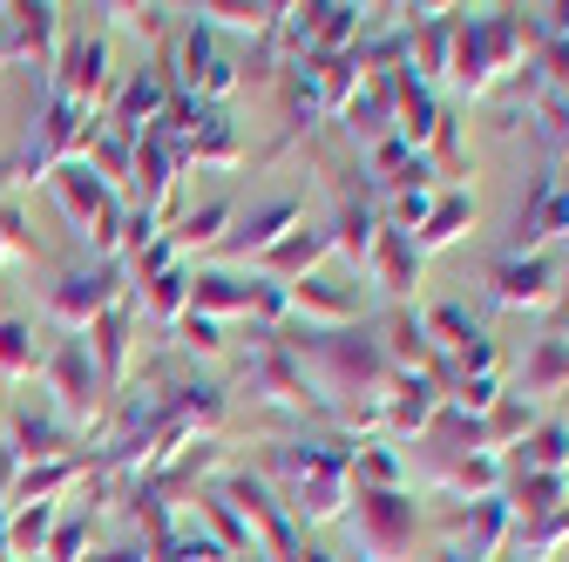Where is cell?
<instances>
[{"label": "cell", "instance_id": "f546056e", "mask_svg": "<svg viewBox=\"0 0 569 562\" xmlns=\"http://www.w3.org/2000/svg\"><path fill=\"white\" fill-rule=\"evenodd\" d=\"M435 488H448V495H468V502L502 495V454H461Z\"/></svg>", "mask_w": 569, "mask_h": 562}, {"label": "cell", "instance_id": "ee69618b", "mask_svg": "<svg viewBox=\"0 0 569 562\" xmlns=\"http://www.w3.org/2000/svg\"><path fill=\"white\" fill-rule=\"evenodd\" d=\"M14 61V48H8V28H0V68H8Z\"/></svg>", "mask_w": 569, "mask_h": 562}, {"label": "cell", "instance_id": "3957f363", "mask_svg": "<svg viewBox=\"0 0 569 562\" xmlns=\"http://www.w3.org/2000/svg\"><path fill=\"white\" fill-rule=\"evenodd\" d=\"M218 502L238 515L244 542H251L264 562H299V549H306V542H299L292 515H284V502L271 495L258 474H224V481H218Z\"/></svg>", "mask_w": 569, "mask_h": 562}, {"label": "cell", "instance_id": "44dd1931", "mask_svg": "<svg viewBox=\"0 0 569 562\" xmlns=\"http://www.w3.org/2000/svg\"><path fill=\"white\" fill-rule=\"evenodd\" d=\"M68 448V420L54 413V407H21L14 413V441H8V454H21V461H54Z\"/></svg>", "mask_w": 569, "mask_h": 562}, {"label": "cell", "instance_id": "9a60e30c", "mask_svg": "<svg viewBox=\"0 0 569 562\" xmlns=\"http://www.w3.org/2000/svg\"><path fill=\"white\" fill-rule=\"evenodd\" d=\"M292 224H299V197H278V203L258 210V218H244L238 238H224V251L231 258H271L284 238H292Z\"/></svg>", "mask_w": 569, "mask_h": 562}, {"label": "cell", "instance_id": "7a4b0ae2", "mask_svg": "<svg viewBox=\"0 0 569 562\" xmlns=\"http://www.w3.org/2000/svg\"><path fill=\"white\" fill-rule=\"evenodd\" d=\"M48 190H54V203L68 210V224H76L102 258L109 251H122V231H129V210H122V197L89 170V163H61L54 177H48Z\"/></svg>", "mask_w": 569, "mask_h": 562}, {"label": "cell", "instance_id": "b9f144b4", "mask_svg": "<svg viewBox=\"0 0 569 562\" xmlns=\"http://www.w3.org/2000/svg\"><path fill=\"white\" fill-rule=\"evenodd\" d=\"M96 562H150V542H122V549H102Z\"/></svg>", "mask_w": 569, "mask_h": 562}, {"label": "cell", "instance_id": "f1b7e54d", "mask_svg": "<svg viewBox=\"0 0 569 562\" xmlns=\"http://www.w3.org/2000/svg\"><path fill=\"white\" fill-rule=\"evenodd\" d=\"M529 434H536V407L516 400V393H502V400L481 413V448H488V454H502L509 441H529Z\"/></svg>", "mask_w": 569, "mask_h": 562}, {"label": "cell", "instance_id": "4dcf8cb0", "mask_svg": "<svg viewBox=\"0 0 569 562\" xmlns=\"http://www.w3.org/2000/svg\"><path fill=\"white\" fill-rule=\"evenodd\" d=\"M136 299H142V312H150L157 325H177V319L190 312V271H183V264L157 271V278H150V285H142Z\"/></svg>", "mask_w": 569, "mask_h": 562}, {"label": "cell", "instance_id": "52a82bcc", "mask_svg": "<svg viewBox=\"0 0 569 562\" xmlns=\"http://www.w3.org/2000/svg\"><path fill=\"white\" fill-rule=\"evenodd\" d=\"M41 380H48V407L76 428V420L89 413V400L102 393V380H96V360H89V345L82 339H61L54 353L41 360Z\"/></svg>", "mask_w": 569, "mask_h": 562}, {"label": "cell", "instance_id": "cb8c5ba5", "mask_svg": "<svg viewBox=\"0 0 569 562\" xmlns=\"http://www.w3.org/2000/svg\"><path fill=\"white\" fill-rule=\"evenodd\" d=\"M502 502H509L516 522H536V515H549V509L569 502V474H516L502 488Z\"/></svg>", "mask_w": 569, "mask_h": 562}, {"label": "cell", "instance_id": "f35d334b", "mask_svg": "<svg viewBox=\"0 0 569 562\" xmlns=\"http://www.w3.org/2000/svg\"><path fill=\"white\" fill-rule=\"evenodd\" d=\"M177 339L190 345V353H218V345H224L218 339V319H203V312H183L177 319Z\"/></svg>", "mask_w": 569, "mask_h": 562}, {"label": "cell", "instance_id": "ba28073f", "mask_svg": "<svg viewBox=\"0 0 569 562\" xmlns=\"http://www.w3.org/2000/svg\"><path fill=\"white\" fill-rule=\"evenodd\" d=\"M549 238H569V190H562L556 177H536V183H529V203L516 210L509 258H536Z\"/></svg>", "mask_w": 569, "mask_h": 562}, {"label": "cell", "instance_id": "4316f807", "mask_svg": "<svg viewBox=\"0 0 569 562\" xmlns=\"http://www.w3.org/2000/svg\"><path fill=\"white\" fill-rule=\"evenodd\" d=\"M278 89H284V122H292V129H284V143H292L299 129H312V122L326 116V102H319V76H312V61H292V68H284V76H278Z\"/></svg>", "mask_w": 569, "mask_h": 562}, {"label": "cell", "instance_id": "5b68a950", "mask_svg": "<svg viewBox=\"0 0 569 562\" xmlns=\"http://www.w3.org/2000/svg\"><path fill=\"white\" fill-rule=\"evenodd\" d=\"M122 292H129V278L116 271V264H96V271H68L61 285L48 292V319L54 325H68V332H89L109 305H122Z\"/></svg>", "mask_w": 569, "mask_h": 562}, {"label": "cell", "instance_id": "836d02e7", "mask_svg": "<svg viewBox=\"0 0 569 562\" xmlns=\"http://www.w3.org/2000/svg\"><path fill=\"white\" fill-rule=\"evenodd\" d=\"M420 325H427V345H435V353H441V345H448V353H468V345L481 339V325H475L461 305H435Z\"/></svg>", "mask_w": 569, "mask_h": 562}, {"label": "cell", "instance_id": "4fadbf2b", "mask_svg": "<svg viewBox=\"0 0 569 562\" xmlns=\"http://www.w3.org/2000/svg\"><path fill=\"white\" fill-rule=\"evenodd\" d=\"M129 325H136V312H129V299H122V305H109V312L82 332V345H89V360H96V380H102V387H122V367H129Z\"/></svg>", "mask_w": 569, "mask_h": 562}, {"label": "cell", "instance_id": "30bf717a", "mask_svg": "<svg viewBox=\"0 0 569 562\" xmlns=\"http://www.w3.org/2000/svg\"><path fill=\"white\" fill-rule=\"evenodd\" d=\"M170 109V76H157V68H136V76L116 82V109H109V129L122 136H142V129H157Z\"/></svg>", "mask_w": 569, "mask_h": 562}, {"label": "cell", "instance_id": "8d00e7d4", "mask_svg": "<svg viewBox=\"0 0 569 562\" xmlns=\"http://www.w3.org/2000/svg\"><path fill=\"white\" fill-rule=\"evenodd\" d=\"M360 488H400V454L387 448V441H373V448H360L352 454V468H346Z\"/></svg>", "mask_w": 569, "mask_h": 562}, {"label": "cell", "instance_id": "5bb4252c", "mask_svg": "<svg viewBox=\"0 0 569 562\" xmlns=\"http://www.w3.org/2000/svg\"><path fill=\"white\" fill-rule=\"evenodd\" d=\"M448 529H455V535H468V549H461V555L488 562V555H502V542H509L516 515H509V502H502V495H488V502H468Z\"/></svg>", "mask_w": 569, "mask_h": 562}, {"label": "cell", "instance_id": "ac0fdd59", "mask_svg": "<svg viewBox=\"0 0 569 562\" xmlns=\"http://www.w3.org/2000/svg\"><path fill=\"white\" fill-rule=\"evenodd\" d=\"M380 231H387V218H380V210L346 197V203H339V224H332L326 238H332V251H346V264H352V271H367V264H373V244H380Z\"/></svg>", "mask_w": 569, "mask_h": 562}, {"label": "cell", "instance_id": "7bdbcfd3", "mask_svg": "<svg viewBox=\"0 0 569 562\" xmlns=\"http://www.w3.org/2000/svg\"><path fill=\"white\" fill-rule=\"evenodd\" d=\"M299 562H332V555L326 549H299Z\"/></svg>", "mask_w": 569, "mask_h": 562}, {"label": "cell", "instance_id": "ffe728a7", "mask_svg": "<svg viewBox=\"0 0 569 562\" xmlns=\"http://www.w3.org/2000/svg\"><path fill=\"white\" fill-rule=\"evenodd\" d=\"M367 278L387 292V299H400V292H413V278H420V251H413V238L407 231H380V244H373V264H367Z\"/></svg>", "mask_w": 569, "mask_h": 562}, {"label": "cell", "instance_id": "ab89813d", "mask_svg": "<svg viewBox=\"0 0 569 562\" xmlns=\"http://www.w3.org/2000/svg\"><path fill=\"white\" fill-rule=\"evenodd\" d=\"M89 542V522L82 515H68V522H54V535H48V562H76V549Z\"/></svg>", "mask_w": 569, "mask_h": 562}, {"label": "cell", "instance_id": "83f0119b", "mask_svg": "<svg viewBox=\"0 0 569 562\" xmlns=\"http://www.w3.org/2000/svg\"><path fill=\"white\" fill-rule=\"evenodd\" d=\"M556 387H569V339H536V353H529V367H522L516 400L536 407V393H556Z\"/></svg>", "mask_w": 569, "mask_h": 562}, {"label": "cell", "instance_id": "603a6c76", "mask_svg": "<svg viewBox=\"0 0 569 562\" xmlns=\"http://www.w3.org/2000/svg\"><path fill=\"white\" fill-rule=\"evenodd\" d=\"M190 163H210V170H238L244 163V150H238V129H231V116L224 109H203V122L190 129Z\"/></svg>", "mask_w": 569, "mask_h": 562}, {"label": "cell", "instance_id": "7c38bea8", "mask_svg": "<svg viewBox=\"0 0 569 562\" xmlns=\"http://www.w3.org/2000/svg\"><path fill=\"white\" fill-rule=\"evenodd\" d=\"M339 122H346V136L352 143H387L393 136V96H387V76H360V89H352V102L339 109Z\"/></svg>", "mask_w": 569, "mask_h": 562}, {"label": "cell", "instance_id": "9c48e42d", "mask_svg": "<svg viewBox=\"0 0 569 562\" xmlns=\"http://www.w3.org/2000/svg\"><path fill=\"white\" fill-rule=\"evenodd\" d=\"M54 61L61 68H54V89L48 96L76 102V109H96V96H109V48H102V34H76Z\"/></svg>", "mask_w": 569, "mask_h": 562}, {"label": "cell", "instance_id": "8fae6325", "mask_svg": "<svg viewBox=\"0 0 569 562\" xmlns=\"http://www.w3.org/2000/svg\"><path fill=\"white\" fill-rule=\"evenodd\" d=\"M284 299H292V319H306V332H346L360 319V292L332 285V278H299Z\"/></svg>", "mask_w": 569, "mask_h": 562}, {"label": "cell", "instance_id": "74e56055", "mask_svg": "<svg viewBox=\"0 0 569 562\" xmlns=\"http://www.w3.org/2000/svg\"><path fill=\"white\" fill-rule=\"evenodd\" d=\"M495 400H502V380H495V373H481V380H455V387H448V407L468 413V420H481Z\"/></svg>", "mask_w": 569, "mask_h": 562}, {"label": "cell", "instance_id": "6da1fadb", "mask_svg": "<svg viewBox=\"0 0 569 562\" xmlns=\"http://www.w3.org/2000/svg\"><path fill=\"white\" fill-rule=\"evenodd\" d=\"M522 34H529V21H522L516 8H495V14H468V21H455L448 82H455L461 96H488V89L516 68Z\"/></svg>", "mask_w": 569, "mask_h": 562}, {"label": "cell", "instance_id": "7402d4cb", "mask_svg": "<svg viewBox=\"0 0 569 562\" xmlns=\"http://www.w3.org/2000/svg\"><path fill=\"white\" fill-rule=\"evenodd\" d=\"M461 231H475V197H468V190H448V197H435V210H427V224L413 231V251L427 258V251L455 244Z\"/></svg>", "mask_w": 569, "mask_h": 562}, {"label": "cell", "instance_id": "2e32d148", "mask_svg": "<svg viewBox=\"0 0 569 562\" xmlns=\"http://www.w3.org/2000/svg\"><path fill=\"white\" fill-rule=\"evenodd\" d=\"M326 251H332V238H326V231H292L271 258H258V278H264V285H284V292H292L299 278H312V264H319Z\"/></svg>", "mask_w": 569, "mask_h": 562}, {"label": "cell", "instance_id": "60d3db41", "mask_svg": "<svg viewBox=\"0 0 569 562\" xmlns=\"http://www.w3.org/2000/svg\"><path fill=\"white\" fill-rule=\"evenodd\" d=\"M116 14V28H136V34H163L170 21H163V8H109Z\"/></svg>", "mask_w": 569, "mask_h": 562}, {"label": "cell", "instance_id": "1f68e13d", "mask_svg": "<svg viewBox=\"0 0 569 562\" xmlns=\"http://www.w3.org/2000/svg\"><path fill=\"white\" fill-rule=\"evenodd\" d=\"M54 502H21L8 515V555H48V535H54Z\"/></svg>", "mask_w": 569, "mask_h": 562}, {"label": "cell", "instance_id": "e575fe53", "mask_svg": "<svg viewBox=\"0 0 569 562\" xmlns=\"http://www.w3.org/2000/svg\"><path fill=\"white\" fill-rule=\"evenodd\" d=\"M0 373H41V345H34V325L21 319H0Z\"/></svg>", "mask_w": 569, "mask_h": 562}, {"label": "cell", "instance_id": "e0dca14e", "mask_svg": "<svg viewBox=\"0 0 569 562\" xmlns=\"http://www.w3.org/2000/svg\"><path fill=\"white\" fill-rule=\"evenodd\" d=\"M8 48H14V61L21 54H34L41 68L61 54V8H8Z\"/></svg>", "mask_w": 569, "mask_h": 562}, {"label": "cell", "instance_id": "277c9868", "mask_svg": "<svg viewBox=\"0 0 569 562\" xmlns=\"http://www.w3.org/2000/svg\"><path fill=\"white\" fill-rule=\"evenodd\" d=\"M360 555L367 562H400L407 549H413V522H420V509L400 495V488H360Z\"/></svg>", "mask_w": 569, "mask_h": 562}, {"label": "cell", "instance_id": "8992f818", "mask_svg": "<svg viewBox=\"0 0 569 562\" xmlns=\"http://www.w3.org/2000/svg\"><path fill=\"white\" fill-rule=\"evenodd\" d=\"M556 292H562V271H556V258H542V251H536V258H509V251H502V258L488 264V299L502 305V312H542Z\"/></svg>", "mask_w": 569, "mask_h": 562}, {"label": "cell", "instance_id": "d6986e66", "mask_svg": "<svg viewBox=\"0 0 569 562\" xmlns=\"http://www.w3.org/2000/svg\"><path fill=\"white\" fill-rule=\"evenodd\" d=\"M251 285H258V278H238V271H197L190 278V312H203V319L244 312L251 319Z\"/></svg>", "mask_w": 569, "mask_h": 562}, {"label": "cell", "instance_id": "d590c367", "mask_svg": "<svg viewBox=\"0 0 569 562\" xmlns=\"http://www.w3.org/2000/svg\"><path fill=\"white\" fill-rule=\"evenodd\" d=\"M224 224H231V203H203V210H190V218L177 224V238H170V244H177V258H183V251H197V244H218V238H224Z\"/></svg>", "mask_w": 569, "mask_h": 562}, {"label": "cell", "instance_id": "d6a6232c", "mask_svg": "<svg viewBox=\"0 0 569 562\" xmlns=\"http://www.w3.org/2000/svg\"><path fill=\"white\" fill-rule=\"evenodd\" d=\"M562 542H569V502L549 509V515H536V522H516V555L522 562H549Z\"/></svg>", "mask_w": 569, "mask_h": 562}, {"label": "cell", "instance_id": "f6af8a7d", "mask_svg": "<svg viewBox=\"0 0 569 562\" xmlns=\"http://www.w3.org/2000/svg\"><path fill=\"white\" fill-rule=\"evenodd\" d=\"M224 562H264V555H258V549H244V555H224Z\"/></svg>", "mask_w": 569, "mask_h": 562}, {"label": "cell", "instance_id": "d4e9b609", "mask_svg": "<svg viewBox=\"0 0 569 562\" xmlns=\"http://www.w3.org/2000/svg\"><path fill=\"white\" fill-rule=\"evenodd\" d=\"M367 21H373V14H367V8H346V0H332V8H312V61L346 54L352 41H360Z\"/></svg>", "mask_w": 569, "mask_h": 562}, {"label": "cell", "instance_id": "484cf974", "mask_svg": "<svg viewBox=\"0 0 569 562\" xmlns=\"http://www.w3.org/2000/svg\"><path fill=\"white\" fill-rule=\"evenodd\" d=\"M516 474H569V420H536L516 454Z\"/></svg>", "mask_w": 569, "mask_h": 562}]
</instances>
